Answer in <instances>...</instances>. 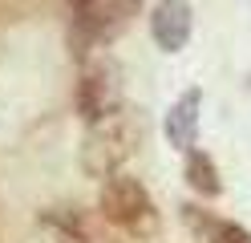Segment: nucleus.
<instances>
[{
  "label": "nucleus",
  "mask_w": 251,
  "mask_h": 243,
  "mask_svg": "<svg viewBox=\"0 0 251 243\" xmlns=\"http://www.w3.org/2000/svg\"><path fill=\"white\" fill-rule=\"evenodd\" d=\"M73 4H77V8H85V4H93V0H73Z\"/></svg>",
  "instance_id": "8"
},
{
  "label": "nucleus",
  "mask_w": 251,
  "mask_h": 243,
  "mask_svg": "<svg viewBox=\"0 0 251 243\" xmlns=\"http://www.w3.org/2000/svg\"><path fill=\"white\" fill-rule=\"evenodd\" d=\"M191 28H195V16L186 0H158L150 12V37L162 53H178L191 41Z\"/></svg>",
  "instance_id": "3"
},
{
  "label": "nucleus",
  "mask_w": 251,
  "mask_h": 243,
  "mask_svg": "<svg viewBox=\"0 0 251 243\" xmlns=\"http://www.w3.org/2000/svg\"><path fill=\"white\" fill-rule=\"evenodd\" d=\"M109 109H118V73L101 65V69H89L77 81V113L89 118V122H98Z\"/></svg>",
  "instance_id": "4"
},
{
  "label": "nucleus",
  "mask_w": 251,
  "mask_h": 243,
  "mask_svg": "<svg viewBox=\"0 0 251 243\" xmlns=\"http://www.w3.org/2000/svg\"><path fill=\"white\" fill-rule=\"evenodd\" d=\"M142 138H146V122L134 106H118L101 113L98 122H89V134L81 142V170L105 183L109 174H118V166H126L138 154Z\"/></svg>",
  "instance_id": "1"
},
{
  "label": "nucleus",
  "mask_w": 251,
  "mask_h": 243,
  "mask_svg": "<svg viewBox=\"0 0 251 243\" xmlns=\"http://www.w3.org/2000/svg\"><path fill=\"white\" fill-rule=\"evenodd\" d=\"M199 109H202V93L199 89H186L166 113V142L175 150H195V138H199Z\"/></svg>",
  "instance_id": "5"
},
{
  "label": "nucleus",
  "mask_w": 251,
  "mask_h": 243,
  "mask_svg": "<svg viewBox=\"0 0 251 243\" xmlns=\"http://www.w3.org/2000/svg\"><path fill=\"white\" fill-rule=\"evenodd\" d=\"M182 215L207 243H251V231H243L239 223L215 219V215H207V211H199V207H182Z\"/></svg>",
  "instance_id": "6"
},
{
  "label": "nucleus",
  "mask_w": 251,
  "mask_h": 243,
  "mask_svg": "<svg viewBox=\"0 0 251 243\" xmlns=\"http://www.w3.org/2000/svg\"><path fill=\"white\" fill-rule=\"evenodd\" d=\"M101 215L109 223L126 227L134 235H154L158 231V215H154V203L146 187L138 178H126V174H109L101 183Z\"/></svg>",
  "instance_id": "2"
},
{
  "label": "nucleus",
  "mask_w": 251,
  "mask_h": 243,
  "mask_svg": "<svg viewBox=\"0 0 251 243\" xmlns=\"http://www.w3.org/2000/svg\"><path fill=\"white\" fill-rule=\"evenodd\" d=\"M186 183H191L199 194H207V199H215V194L223 190L211 154H202V150H186Z\"/></svg>",
  "instance_id": "7"
}]
</instances>
